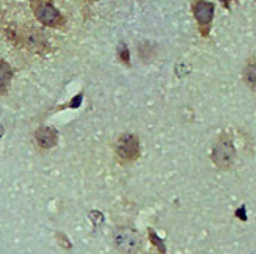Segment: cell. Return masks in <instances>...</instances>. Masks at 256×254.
Returning a JSON list of instances; mask_svg holds the SVG:
<instances>
[{"label":"cell","mask_w":256,"mask_h":254,"mask_svg":"<svg viewBox=\"0 0 256 254\" xmlns=\"http://www.w3.org/2000/svg\"><path fill=\"white\" fill-rule=\"evenodd\" d=\"M150 240H151V243L153 245L159 250V253L161 254H167V248H165V243H164V240L157 236V234L153 231V229H150Z\"/></svg>","instance_id":"obj_9"},{"label":"cell","mask_w":256,"mask_h":254,"mask_svg":"<svg viewBox=\"0 0 256 254\" xmlns=\"http://www.w3.org/2000/svg\"><path fill=\"white\" fill-rule=\"evenodd\" d=\"M3 133H5V129H3V126L0 124V138H2V136H3Z\"/></svg>","instance_id":"obj_16"},{"label":"cell","mask_w":256,"mask_h":254,"mask_svg":"<svg viewBox=\"0 0 256 254\" xmlns=\"http://www.w3.org/2000/svg\"><path fill=\"white\" fill-rule=\"evenodd\" d=\"M193 14L196 22L200 25V32L203 36H208L211 22L214 19V3L206 0H195L193 2Z\"/></svg>","instance_id":"obj_4"},{"label":"cell","mask_w":256,"mask_h":254,"mask_svg":"<svg viewBox=\"0 0 256 254\" xmlns=\"http://www.w3.org/2000/svg\"><path fill=\"white\" fill-rule=\"evenodd\" d=\"M32 9H33V13H35L38 21L46 27H57L62 22V16H60V13H58V9L51 3L33 0Z\"/></svg>","instance_id":"obj_2"},{"label":"cell","mask_w":256,"mask_h":254,"mask_svg":"<svg viewBox=\"0 0 256 254\" xmlns=\"http://www.w3.org/2000/svg\"><path fill=\"white\" fill-rule=\"evenodd\" d=\"M81 99H82V94H79L77 97H74V99H73V104H71V105H73V107H77L79 104H81V102H79Z\"/></svg>","instance_id":"obj_14"},{"label":"cell","mask_w":256,"mask_h":254,"mask_svg":"<svg viewBox=\"0 0 256 254\" xmlns=\"http://www.w3.org/2000/svg\"><path fill=\"white\" fill-rule=\"evenodd\" d=\"M11 67H9L8 63H5L3 60H0V88H5L6 83L11 79Z\"/></svg>","instance_id":"obj_8"},{"label":"cell","mask_w":256,"mask_h":254,"mask_svg":"<svg viewBox=\"0 0 256 254\" xmlns=\"http://www.w3.org/2000/svg\"><path fill=\"white\" fill-rule=\"evenodd\" d=\"M242 75H244L245 85H247L252 91L256 93V57L250 58V60L245 63Z\"/></svg>","instance_id":"obj_7"},{"label":"cell","mask_w":256,"mask_h":254,"mask_svg":"<svg viewBox=\"0 0 256 254\" xmlns=\"http://www.w3.org/2000/svg\"><path fill=\"white\" fill-rule=\"evenodd\" d=\"M35 140L41 149H51L58 141V133L52 127H39L35 132Z\"/></svg>","instance_id":"obj_6"},{"label":"cell","mask_w":256,"mask_h":254,"mask_svg":"<svg viewBox=\"0 0 256 254\" xmlns=\"http://www.w3.org/2000/svg\"><path fill=\"white\" fill-rule=\"evenodd\" d=\"M118 55H120L121 62H124L126 64H129V51H127L126 44H120V47H118Z\"/></svg>","instance_id":"obj_10"},{"label":"cell","mask_w":256,"mask_h":254,"mask_svg":"<svg viewBox=\"0 0 256 254\" xmlns=\"http://www.w3.org/2000/svg\"><path fill=\"white\" fill-rule=\"evenodd\" d=\"M220 2L223 3V6H226V8H228V5H230V2H231V0H220Z\"/></svg>","instance_id":"obj_15"},{"label":"cell","mask_w":256,"mask_h":254,"mask_svg":"<svg viewBox=\"0 0 256 254\" xmlns=\"http://www.w3.org/2000/svg\"><path fill=\"white\" fill-rule=\"evenodd\" d=\"M212 162L220 170H230L236 160V149L230 135L223 133L212 149Z\"/></svg>","instance_id":"obj_1"},{"label":"cell","mask_w":256,"mask_h":254,"mask_svg":"<svg viewBox=\"0 0 256 254\" xmlns=\"http://www.w3.org/2000/svg\"><path fill=\"white\" fill-rule=\"evenodd\" d=\"M236 217H238V218H241L242 221H245V220H247V217H245V206H241V209H238V210H236Z\"/></svg>","instance_id":"obj_12"},{"label":"cell","mask_w":256,"mask_h":254,"mask_svg":"<svg viewBox=\"0 0 256 254\" xmlns=\"http://www.w3.org/2000/svg\"><path fill=\"white\" fill-rule=\"evenodd\" d=\"M116 155L123 162H134L140 155V143L135 135H123L116 143Z\"/></svg>","instance_id":"obj_3"},{"label":"cell","mask_w":256,"mask_h":254,"mask_svg":"<svg viewBox=\"0 0 256 254\" xmlns=\"http://www.w3.org/2000/svg\"><path fill=\"white\" fill-rule=\"evenodd\" d=\"M90 217H91V220H93L94 224H96V223H101V221L104 220V215H102L101 212H94V210L90 213Z\"/></svg>","instance_id":"obj_11"},{"label":"cell","mask_w":256,"mask_h":254,"mask_svg":"<svg viewBox=\"0 0 256 254\" xmlns=\"http://www.w3.org/2000/svg\"><path fill=\"white\" fill-rule=\"evenodd\" d=\"M57 237H58V239H62L60 242L63 243V245H65V247H68V248H70V247H71V245H70V243H68V242H66V237L63 236V234H57Z\"/></svg>","instance_id":"obj_13"},{"label":"cell","mask_w":256,"mask_h":254,"mask_svg":"<svg viewBox=\"0 0 256 254\" xmlns=\"http://www.w3.org/2000/svg\"><path fill=\"white\" fill-rule=\"evenodd\" d=\"M115 243L121 251L127 254H135L142 247L140 236L131 229H123L115 236Z\"/></svg>","instance_id":"obj_5"}]
</instances>
